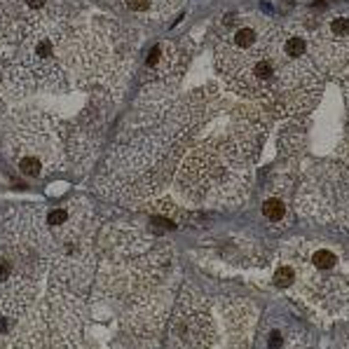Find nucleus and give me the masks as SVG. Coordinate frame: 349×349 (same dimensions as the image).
<instances>
[{
	"instance_id": "1",
	"label": "nucleus",
	"mask_w": 349,
	"mask_h": 349,
	"mask_svg": "<svg viewBox=\"0 0 349 349\" xmlns=\"http://www.w3.org/2000/svg\"><path fill=\"white\" fill-rule=\"evenodd\" d=\"M263 213H265V218H270V221H281V218H284V213H286L284 201L267 199L263 204Z\"/></svg>"
},
{
	"instance_id": "2",
	"label": "nucleus",
	"mask_w": 349,
	"mask_h": 349,
	"mask_svg": "<svg viewBox=\"0 0 349 349\" xmlns=\"http://www.w3.org/2000/svg\"><path fill=\"white\" fill-rule=\"evenodd\" d=\"M307 50V45L302 38H291L288 43H286V54L288 56H293V59H298V56H302Z\"/></svg>"
},
{
	"instance_id": "3",
	"label": "nucleus",
	"mask_w": 349,
	"mask_h": 349,
	"mask_svg": "<svg viewBox=\"0 0 349 349\" xmlns=\"http://www.w3.org/2000/svg\"><path fill=\"white\" fill-rule=\"evenodd\" d=\"M314 265L321 267V270H328V267L335 265V255L330 253V251H326V249H324V251H317V253H314Z\"/></svg>"
},
{
	"instance_id": "4",
	"label": "nucleus",
	"mask_w": 349,
	"mask_h": 349,
	"mask_svg": "<svg viewBox=\"0 0 349 349\" xmlns=\"http://www.w3.org/2000/svg\"><path fill=\"white\" fill-rule=\"evenodd\" d=\"M274 284L281 286V288H286L288 284H293V270H291L288 265H284V267H279V270H276Z\"/></svg>"
},
{
	"instance_id": "5",
	"label": "nucleus",
	"mask_w": 349,
	"mask_h": 349,
	"mask_svg": "<svg viewBox=\"0 0 349 349\" xmlns=\"http://www.w3.org/2000/svg\"><path fill=\"white\" fill-rule=\"evenodd\" d=\"M253 40H255V33L251 31V28H242V31H237V35H234L237 47H251Z\"/></svg>"
},
{
	"instance_id": "6",
	"label": "nucleus",
	"mask_w": 349,
	"mask_h": 349,
	"mask_svg": "<svg viewBox=\"0 0 349 349\" xmlns=\"http://www.w3.org/2000/svg\"><path fill=\"white\" fill-rule=\"evenodd\" d=\"M19 167H22V171L28 174V176H38V174H40V162L35 157H24Z\"/></svg>"
},
{
	"instance_id": "7",
	"label": "nucleus",
	"mask_w": 349,
	"mask_h": 349,
	"mask_svg": "<svg viewBox=\"0 0 349 349\" xmlns=\"http://www.w3.org/2000/svg\"><path fill=\"white\" fill-rule=\"evenodd\" d=\"M253 75L258 80H267V77H272V64L270 61H258L253 68Z\"/></svg>"
},
{
	"instance_id": "8",
	"label": "nucleus",
	"mask_w": 349,
	"mask_h": 349,
	"mask_svg": "<svg viewBox=\"0 0 349 349\" xmlns=\"http://www.w3.org/2000/svg\"><path fill=\"white\" fill-rule=\"evenodd\" d=\"M330 28H333V33H338V35H345V33H349V19L338 17V19H333Z\"/></svg>"
},
{
	"instance_id": "9",
	"label": "nucleus",
	"mask_w": 349,
	"mask_h": 349,
	"mask_svg": "<svg viewBox=\"0 0 349 349\" xmlns=\"http://www.w3.org/2000/svg\"><path fill=\"white\" fill-rule=\"evenodd\" d=\"M66 221V211L64 209H56V211L50 213V218H47V223L50 225H61V223Z\"/></svg>"
},
{
	"instance_id": "10",
	"label": "nucleus",
	"mask_w": 349,
	"mask_h": 349,
	"mask_svg": "<svg viewBox=\"0 0 349 349\" xmlns=\"http://www.w3.org/2000/svg\"><path fill=\"white\" fill-rule=\"evenodd\" d=\"M127 2V7L129 10H134V12H141V10H146L150 5V0H125Z\"/></svg>"
},
{
	"instance_id": "11",
	"label": "nucleus",
	"mask_w": 349,
	"mask_h": 349,
	"mask_svg": "<svg viewBox=\"0 0 349 349\" xmlns=\"http://www.w3.org/2000/svg\"><path fill=\"white\" fill-rule=\"evenodd\" d=\"M12 267L7 260H0V281H7V276H10Z\"/></svg>"
},
{
	"instance_id": "12",
	"label": "nucleus",
	"mask_w": 349,
	"mask_h": 349,
	"mask_svg": "<svg viewBox=\"0 0 349 349\" xmlns=\"http://www.w3.org/2000/svg\"><path fill=\"white\" fill-rule=\"evenodd\" d=\"M159 54H162V50H159V47H152V52H150V56H148V66H155V64H157Z\"/></svg>"
},
{
	"instance_id": "13",
	"label": "nucleus",
	"mask_w": 349,
	"mask_h": 349,
	"mask_svg": "<svg viewBox=\"0 0 349 349\" xmlns=\"http://www.w3.org/2000/svg\"><path fill=\"white\" fill-rule=\"evenodd\" d=\"M270 345H272V347H279V345H281V335H279V333H272V342H270Z\"/></svg>"
},
{
	"instance_id": "14",
	"label": "nucleus",
	"mask_w": 349,
	"mask_h": 349,
	"mask_svg": "<svg viewBox=\"0 0 349 349\" xmlns=\"http://www.w3.org/2000/svg\"><path fill=\"white\" fill-rule=\"evenodd\" d=\"M26 2H28L31 7H43L45 5V0H26Z\"/></svg>"
},
{
	"instance_id": "15",
	"label": "nucleus",
	"mask_w": 349,
	"mask_h": 349,
	"mask_svg": "<svg viewBox=\"0 0 349 349\" xmlns=\"http://www.w3.org/2000/svg\"><path fill=\"white\" fill-rule=\"evenodd\" d=\"M0 330H7V324H5V319H0Z\"/></svg>"
}]
</instances>
